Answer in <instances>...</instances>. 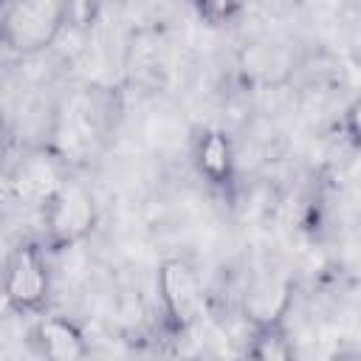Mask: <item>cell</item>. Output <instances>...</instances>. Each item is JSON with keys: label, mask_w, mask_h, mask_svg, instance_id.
Listing matches in <instances>:
<instances>
[{"label": "cell", "mask_w": 361, "mask_h": 361, "mask_svg": "<svg viewBox=\"0 0 361 361\" xmlns=\"http://www.w3.org/2000/svg\"><path fill=\"white\" fill-rule=\"evenodd\" d=\"M6 45V34H3V17H0V48Z\"/></svg>", "instance_id": "cell-11"}, {"label": "cell", "mask_w": 361, "mask_h": 361, "mask_svg": "<svg viewBox=\"0 0 361 361\" xmlns=\"http://www.w3.org/2000/svg\"><path fill=\"white\" fill-rule=\"evenodd\" d=\"M234 8H237V0H197V11H200V17H206L209 23H223V20H228Z\"/></svg>", "instance_id": "cell-10"}, {"label": "cell", "mask_w": 361, "mask_h": 361, "mask_svg": "<svg viewBox=\"0 0 361 361\" xmlns=\"http://www.w3.org/2000/svg\"><path fill=\"white\" fill-rule=\"evenodd\" d=\"M254 333H257V338H254V344L248 350L254 358H259V361H288V358H293V347L285 338L282 324L259 327Z\"/></svg>", "instance_id": "cell-8"}, {"label": "cell", "mask_w": 361, "mask_h": 361, "mask_svg": "<svg viewBox=\"0 0 361 361\" xmlns=\"http://www.w3.org/2000/svg\"><path fill=\"white\" fill-rule=\"evenodd\" d=\"M290 305H293V282L282 274L257 276L243 293V316L254 330L282 324Z\"/></svg>", "instance_id": "cell-5"}, {"label": "cell", "mask_w": 361, "mask_h": 361, "mask_svg": "<svg viewBox=\"0 0 361 361\" xmlns=\"http://www.w3.org/2000/svg\"><path fill=\"white\" fill-rule=\"evenodd\" d=\"M102 11V0H62V25L90 31Z\"/></svg>", "instance_id": "cell-9"}, {"label": "cell", "mask_w": 361, "mask_h": 361, "mask_svg": "<svg viewBox=\"0 0 361 361\" xmlns=\"http://www.w3.org/2000/svg\"><path fill=\"white\" fill-rule=\"evenodd\" d=\"M6 45L14 51H39L54 42L62 25V0H17L3 11Z\"/></svg>", "instance_id": "cell-1"}, {"label": "cell", "mask_w": 361, "mask_h": 361, "mask_svg": "<svg viewBox=\"0 0 361 361\" xmlns=\"http://www.w3.org/2000/svg\"><path fill=\"white\" fill-rule=\"evenodd\" d=\"M96 226V200L93 195L79 186L68 183L62 186L48 206V240L56 248L73 245L85 240Z\"/></svg>", "instance_id": "cell-3"}, {"label": "cell", "mask_w": 361, "mask_h": 361, "mask_svg": "<svg viewBox=\"0 0 361 361\" xmlns=\"http://www.w3.org/2000/svg\"><path fill=\"white\" fill-rule=\"evenodd\" d=\"M158 296L172 324L189 327L200 310V285L183 259H164L158 265Z\"/></svg>", "instance_id": "cell-4"}, {"label": "cell", "mask_w": 361, "mask_h": 361, "mask_svg": "<svg viewBox=\"0 0 361 361\" xmlns=\"http://www.w3.org/2000/svg\"><path fill=\"white\" fill-rule=\"evenodd\" d=\"M31 344L51 361H82L90 353L82 327L65 316H39L31 330Z\"/></svg>", "instance_id": "cell-6"}, {"label": "cell", "mask_w": 361, "mask_h": 361, "mask_svg": "<svg viewBox=\"0 0 361 361\" xmlns=\"http://www.w3.org/2000/svg\"><path fill=\"white\" fill-rule=\"evenodd\" d=\"M51 293V274L37 245H20L3 276V296L17 313H42Z\"/></svg>", "instance_id": "cell-2"}, {"label": "cell", "mask_w": 361, "mask_h": 361, "mask_svg": "<svg viewBox=\"0 0 361 361\" xmlns=\"http://www.w3.org/2000/svg\"><path fill=\"white\" fill-rule=\"evenodd\" d=\"M195 164H197V172L209 183H214V186L228 183L231 172H234V149H231L228 135L223 130H206L197 138Z\"/></svg>", "instance_id": "cell-7"}, {"label": "cell", "mask_w": 361, "mask_h": 361, "mask_svg": "<svg viewBox=\"0 0 361 361\" xmlns=\"http://www.w3.org/2000/svg\"><path fill=\"white\" fill-rule=\"evenodd\" d=\"M8 3H11V0H0V11H3V8L8 6Z\"/></svg>", "instance_id": "cell-12"}]
</instances>
